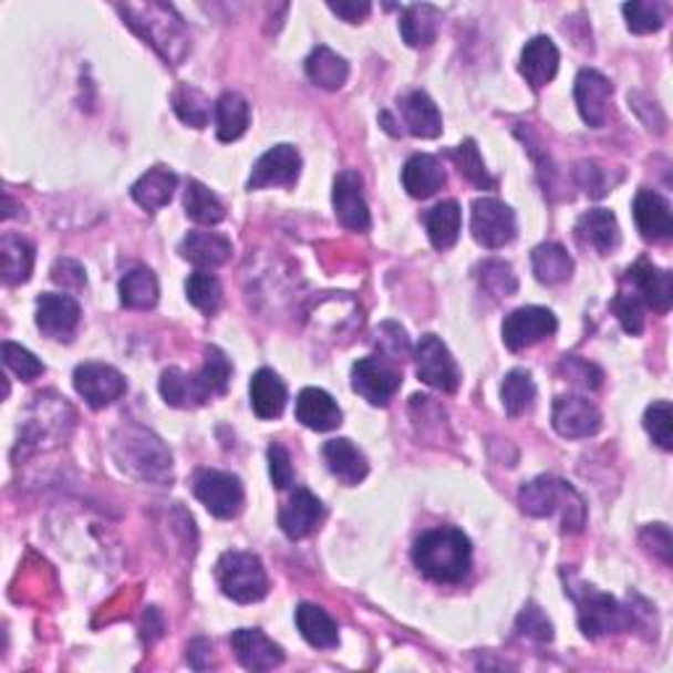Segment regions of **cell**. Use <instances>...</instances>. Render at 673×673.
Wrapping results in <instances>:
<instances>
[{"label": "cell", "instance_id": "cell-27", "mask_svg": "<svg viewBox=\"0 0 673 673\" xmlns=\"http://www.w3.org/2000/svg\"><path fill=\"white\" fill-rule=\"evenodd\" d=\"M182 258L198 269H219L231 258V242L216 231H189L179 245Z\"/></svg>", "mask_w": 673, "mask_h": 673}, {"label": "cell", "instance_id": "cell-4", "mask_svg": "<svg viewBox=\"0 0 673 673\" xmlns=\"http://www.w3.org/2000/svg\"><path fill=\"white\" fill-rule=\"evenodd\" d=\"M118 13L126 19L137 34L151 42L172 66H179L189 53V38L185 21L177 17L172 6L164 3H130L118 6Z\"/></svg>", "mask_w": 673, "mask_h": 673}, {"label": "cell", "instance_id": "cell-15", "mask_svg": "<svg viewBox=\"0 0 673 673\" xmlns=\"http://www.w3.org/2000/svg\"><path fill=\"white\" fill-rule=\"evenodd\" d=\"M623 284L640 294L644 308H652L658 313H669L673 303V277L671 271L658 269L648 258H640L631 269L623 273Z\"/></svg>", "mask_w": 673, "mask_h": 673}, {"label": "cell", "instance_id": "cell-21", "mask_svg": "<svg viewBox=\"0 0 673 673\" xmlns=\"http://www.w3.org/2000/svg\"><path fill=\"white\" fill-rule=\"evenodd\" d=\"M321 521H324V505L308 489H294V495L279 510V526L290 539L311 537Z\"/></svg>", "mask_w": 673, "mask_h": 673}, {"label": "cell", "instance_id": "cell-10", "mask_svg": "<svg viewBox=\"0 0 673 673\" xmlns=\"http://www.w3.org/2000/svg\"><path fill=\"white\" fill-rule=\"evenodd\" d=\"M556 332H558L556 313L539 306L518 308V311L505 315L503 321V342L505 348L514 350V353H521L526 348H535Z\"/></svg>", "mask_w": 673, "mask_h": 673}, {"label": "cell", "instance_id": "cell-56", "mask_svg": "<svg viewBox=\"0 0 673 673\" xmlns=\"http://www.w3.org/2000/svg\"><path fill=\"white\" fill-rule=\"evenodd\" d=\"M329 11L350 21V24H358L371 13V3H366V0H345V3H329Z\"/></svg>", "mask_w": 673, "mask_h": 673}, {"label": "cell", "instance_id": "cell-35", "mask_svg": "<svg viewBox=\"0 0 673 673\" xmlns=\"http://www.w3.org/2000/svg\"><path fill=\"white\" fill-rule=\"evenodd\" d=\"M158 279L156 273L145 266H137V269L126 271L118 282V298H122V306L132 308V311H151L153 306L158 303Z\"/></svg>", "mask_w": 673, "mask_h": 673}, {"label": "cell", "instance_id": "cell-29", "mask_svg": "<svg viewBox=\"0 0 673 673\" xmlns=\"http://www.w3.org/2000/svg\"><path fill=\"white\" fill-rule=\"evenodd\" d=\"M324 460L332 476H336L348 487H355L366 479L369 460L350 439H329L324 445Z\"/></svg>", "mask_w": 673, "mask_h": 673}, {"label": "cell", "instance_id": "cell-52", "mask_svg": "<svg viewBox=\"0 0 673 673\" xmlns=\"http://www.w3.org/2000/svg\"><path fill=\"white\" fill-rule=\"evenodd\" d=\"M376 345L390 358V361H403V358L411 353V342L408 336H405V329L392 324V321L390 324H382V329H379Z\"/></svg>", "mask_w": 673, "mask_h": 673}, {"label": "cell", "instance_id": "cell-43", "mask_svg": "<svg viewBox=\"0 0 673 673\" xmlns=\"http://www.w3.org/2000/svg\"><path fill=\"white\" fill-rule=\"evenodd\" d=\"M174 111L182 122L195 126V130H203L210 118V103L208 97L200 93L198 87H189V84H179L172 95Z\"/></svg>", "mask_w": 673, "mask_h": 673}, {"label": "cell", "instance_id": "cell-7", "mask_svg": "<svg viewBox=\"0 0 673 673\" xmlns=\"http://www.w3.org/2000/svg\"><path fill=\"white\" fill-rule=\"evenodd\" d=\"M566 592L577 600L579 627L589 640H600V636L608 634H621V631H627L631 627V613L627 608H621L619 600H613L610 594H602L589 584L568 587Z\"/></svg>", "mask_w": 673, "mask_h": 673}, {"label": "cell", "instance_id": "cell-26", "mask_svg": "<svg viewBox=\"0 0 673 673\" xmlns=\"http://www.w3.org/2000/svg\"><path fill=\"white\" fill-rule=\"evenodd\" d=\"M447 174L442 164L434 156H426V153H416L405 161L403 166V187L408 189L411 198L426 200L432 198L434 193H439L445 187Z\"/></svg>", "mask_w": 673, "mask_h": 673}, {"label": "cell", "instance_id": "cell-42", "mask_svg": "<svg viewBox=\"0 0 673 673\" xmlns=\"http://www.w3.org/2000/svg\"><path fill=\"white\" fill-rule=\"evenodd\" d=\"M185 290H187L189 303H193L195 308H198V311H203L206 315H214L221 308V298H224L221 282L210 271L198 269L195 273H189Z\"/></svg>", "mask_w": 673, "mask_h": 673}, {"label": "cell", "instance_id": "cell-38", "mask_svg": "<svg viewBox=\"0 0 673 673\" xmlns=\"http://www.w3.org/2000/svg\"><path fill=\"white\" fill-rule=\"evenodd\" d=\"M426 231H429V240L437 250H447L458 242L460 237V206L455 200H445L439 206H434L426 214Z\"/></svg>", "mask_w": 673, "mask_h": 673}, {"label": "cell", "instance_id": "cell-24", "mask_svg": "<svg viewBox=\"0 0 673 673\" xmlns=\"http://www.w3.org/2000/svg\"><path fill=\"white\" fill-rule=\"evenodd\" d=\"M294 416L313 432H332L342 424V411L329 392L319 387H306L294 403Z\"/></svg>", "mask_w": 673, "mask_h": 673}, {"label": "cell", "instance_id": "cell-6", "mask_svg": "<svg viewBox=\"0 0 673 673\" xmlns=\"http://www.w3.org/2000/svg\"><path fill=\"white\" fill-rule=\"evenodd\" d=\"M216 579H219L221 592L227 594L229 600L242 602V605L263 600L266 592H269L266 568L261 558L252 556V552H224L219 563H216Z\"/></svg>", "mask_w": 673, "mask_h": 673}, {"label": "cell", "instance_id": "cell-39", "mask_svg": "<svg viewBox=\"0 0 673 673\" xmlns=\"http://www.w3.org/2000/svg\"><path fill=\"white\" fill-rule=\"evenodd\" d=\"M500 397H503V408L510 418H518V416H524L526 411H531V405H535V397H537V384H535V379H531L529 371L526 369L508 371L503 379Z\"/></svg>", "mask_w": 673, "mask_h": 673}, {"label": "cell", "instance_id": "cell-33", "mask_svg": "<svg viewBox=\"0 0 673 673\" xmlns=\"http://www.w3.org/2000/svg\"><path fill=\"white\" fill-rule=\"evenodd\" d=\"M442 27V11L429 3H416L403 9L400 32L411 48H429L437 40Z\"/></svg>", "mask_w": 673, "mask_h": 673}, {"label": "cell", "instance_id": "cell-5", "mask_svg": "<svg viewBox=\"0 0 673 673\" xmlns=\"http://www.w3.org/2000/svg\"><path fill=\"white\" fill-rule=\"evenodd\" d=\"M521 508L535 518H552L560 516L563 531H581L587 524L584 500L571 484L556 476H537V479L526 482L521 487Z\"/></svg>", "mask_w": 673, "mask_h": 673}, {"label": "cell", "instance_id": "cell-28", "mask_svg": "<svg viewBox=\"0 0 673 673\" xmlns=\"http://www.w3.org/2000/svg\"><path fill=\"white\" fill-rule=\"evenodd\" d=\"M400 114H403V122L408 126L413 137L421 139L439 137L442 114L437 103H434L426 93H421V90H413V93H408L403 101H400Z\"/></svg>", "mask_w": 673, "mask_h": 673}, {"label": "cell", "instance_id": "cell-17", "mask_svg": "<svg viewBox=\"0 0 673 673\" xmlns=\"http://www.w3.org/2000/svg\"><path fill=\"white\" fill-rule=\"evenodd\" d=\"M34 321L45 336L69 342L82 321V308L69 294H40Z\"/></svg>", "mask_w": 673, "mask_h": 673}, {"label": "cell", "instance_id": "cell-34", "mask_svg": "<svg viewBox=\"0 0 673 673\" xmlns=\"http://www.w3.org/2000/svg\"><path fill=\"white\" fill-rule=\"evenodd\" d=\"M306 74L315 87L321 90H340L348 82L350 66L340 53H334L332 48L319 45L315 51L308 55L306 61Z\"/></svg>", "mask_w": 673, "mask_h": 673}, {"label": "cell", "instance_id": "cell-19", "mask_svg": "<svg viewBox=\"0 0 673 673\" xmlns=\"http://www.w3.org/2000/svg\"><path fill=\"white\" fill-rule=\"evenodd\" d=\"M573 95H577L579 114L589 126L600 130L608 118V103L613 95V84L598 69H581L573 84Z\"/></svg>", "mask_w": 673, "mask_h": 673}, {"label": "cell", "instance_id": "cell-1", "mask_svg": "<svg viewBox=\"0 0 673 673\" xmlns=\"http://www.w3.org/2000/svg\"><path fill=\"white\" fill-rule=\"evenodd\" d=\"M229 379L231 363L224 350L206 348V363L198 374H187V371L172 366L161 374L158 390L172 408H198L208 400L224 395L229 387Z\"/></svg>", "mask_w": 673, "mask_h": 673}, {"label": "cell", "instance_id": "cell-2", "mask_svg": "<svg viewBox=\"0 0 673 673\" xmlns=\"http://www.w3.org/2000/svg\"><path fill=\"white\" fill-rule=\"evenodd\" d=\"M413 563L437 584H458L472 571V542L453 526L429 529L413 545Z\"/></svg>", "mask_w": 673, "mask_h": 673}, {"label": "cell", "instance_id": "cell-9", "mask_svg": "<svg viewBox=\"0 0 673 673\" xmlns=\"http://www.w3.org/2000/svg\"><path fill=\"white\" fill-rule=\"evenodd\" d=\"M416 374L421 382L439 392H447V395H453L460 387L458 363H455L453 353L437 334L421 336L416 345Z\"/></svg>", "mask_w": 673, "mask_h": 673}, {"label": "cell", "instance_id": "cell-23", "mask_svg": "<svg viewBox=\"0 0 673 673\" xmlns=\"http://www.w3.org/2000/svg\"><path fill=\"white\" fill-rule=\"evenodd\" d=\"M634 221L644 240L661 242L673 235L671 206L655 189H640L634 198Z\"/></svg>", "mask_w": 673, "mask_h": 673}, {"label": "cell", "instance_id": "cell-32", "mask_svg": "<svg viewBox=\"0 0 673 673\" xmlns=\"http://www.w3.org/2000/svg\"><path fill=\"white\" fill-rule=\"evenodd\" d=\"M294 621H298L300 634H303V640L311 644V648L332 650L340 644V629H336L332 615L319 605H311V602L298 605V610H294Z\"/></svg>", "mask_w": 673, "mask_h": 673}, {"label": "cell", "instance_id": "cell-12", "mask_svg": "<svg viewBox=\"0 0 673 673\" xmlns=\"http://www.w3.org/2000/svg\"><path fill=\"white\" fill-rule=\"evenodd\" d=\"M74 387L90 408L101 411L124 395L126 379L122 371L108 366V363H82L74 371Z\"/></svg>", "mask_w": 673, "mask_h": 673}, {"label": "cell", "instance_id": "cell-3", "mask_svg": "<svg viewBox=\"0 0 673 673\" xmlns=\"http://www.w3.org/2000/svg\"><path fill=\"white\" fill-rule=\"evenodd\" d=\"M114 458L122 472L137 476L143 482L166 484L174 476L172 453H168L164 439L145 429V426L130 424L116 432Z\"/></svg>", "mask_w": 673, "mask_h": 673}, {"label": "cell", "instance_id": "cell-18", "mask_svg": "<svg viewBox=\"0 0 673 673\" xmlns=\"http://www.w3.org/2000/svg\"><path fill=\"white\" fill-rule=\"evenodd\" d=\"M334 214L340 224L350 231H369L371 229V214L363 198V182L355 172H342L334 179L332 189Z\"/></svg>", "mask_w": 673, "mask_h": 673}, {"label": "cell", "instance_id": "cell-16", "mask_svg": "<svg viewBox=\"0 0 673 673\" xmlns=\"http://www.w3.org/2000/svg\"><path fill=\"white\" fill-rule=\"evenodd\" d=\"M300 153L292 145H273L266 151L261 158L252 166V174L248 179L250 189H266V187H292L300 177Z\"/></svg>", "mask_w": 673, "mask_h": 673}, {"label": "cell", "instance_id": "cell-22", "mask_svg": "<svg viewBox=\"0 0 673 673\" xmlns=\"http://www.w3.org/2000/svg\"><path fill=\"white\" fill-rule=\"evenodd\" d=\"M577 240L598 256H610L621 245L619 219L608 208H592L577 221Z\"/></svg>", "mask_w": 673, "mask_h": 673}, {"label": "cell", "instance_id": "cell-46", "mask_svg": "<svg viewBox=\"0 0 673 673\" xmlns=\"http://www.w3.org/2000/svg\"><path fill=\"white\" fill-rule=\"evenodd\" d=\"M613 311L619 315L621 327L627 329L629 334H642L644 329V303L640 300V294L634 290H629L627 284H621L619 294L613 300Z\"/></svg>", "mask_w": 673, "mask_h": 673}, {"label": "cell", "instance_id": "cell-36", "mask_svg": "<svg viewBox=\"0 0 673 673\" xmlns=\"http://www.w3.org/2000/svg\"><path fill=\"white\" fill-rule=\"evenodd\" d=\"M531 269L539 282L552 287L566 282L573 273V258L568 256V250L558 242H542L539 248L531 252Z\"/></svg>", "mask_w": 673, "mask_h": 673}, {"label": "cell", "instance_id": "cell-48", "mask_svg": "<svg viewBox=\"0 0 673 673\" xmlns=\"http://www.w3.org/2000/svg\"><path fill=\"white\" fill-rule=\"evenodd\" d=\"M479 279H482L484 290H487L489 294H495V298H510L518 287L514 269H510V263H505V261L484 263Z\"/></svg>", "mask_w": 673, "mask_h": 673}, {"label": "cell", "instance_id": "cell-55", "mask_svg": "<svg viewBox=\"0 0 673 673\" xmlns=\"http://www.w3.org/2000/svg\"><path fill=\"white\" fill-rule=\"evenodd\" d=\"M577 179L581 189H584L587 195H592V198H602V195L608 193L605 179H602V172L594 164H581L577 168Z\"/></svg>", "mask_w": 673, "mask_h": 673}, {"label": "cell", "instance_id": "cell-14", "mask_svg": "<svg viewBox=\"0 0 673 673\" xmlns=\"http://www.w3.org/2000/svg\"><path fill=\"white\" fill-rule=\"evenodd\" d=\"M400 384H403V376L384 358H361L353 366V390L371 405H387Z\"/></svg>", "mask_w": 673, "mask_h": 673}, {"label": "cell", "instance_id": "cell-13", "mask_svg": "<svg viewBox=\"0 0 673 673\" xmlns=\"http://www.w3.org/2000/svg\"><path fill=\"white\" fill-rule=\"evenodd\" d=\"M552 426L566 439H587L600 432L602 413L592 400L581 395H560L552 405Z\"/></svg>", "mask_w": 673, "mask_h": 673}, {"label": "cell", "instance_id": "cell-31", "mask_svg": "<svg viewBox=\"0 0 673 673\" xmlns=\"http://www.w3.org/2000/svg\"><path fill=\"white\" fill-rule=\"evenodd\" d=\"M177 174L166 166H153L132 185V198L139 208L158 210L172 200L174 189H177Z\"/></svg>", "mask_w": 673, "mask_h": 673}, {"label": "cell", "instance_id": "cell-20", "mask_svg": "<svg viewBox=\"0 0 673 673\" xmlns=\"http://www.w3.org/2000/svg\"><path fill=\"white\" fill-rule=\"evenodd\" d=\"M231 650L237 661L248 671H271L284 663V652L279 644H273L263 631L258 629H237L231 634Z\"/></svg>", "mask_w": 673, "mask_h": 673}, {"label": "cell", "instance_id": "cell-44", "mask_svg": "<svg viewBox=\"0 0 673 673\" xmlns=\"http://www.w3.org/2000/svg\"><path fill=\"white\" fill-rule=\"evenodd\" d=\"M451 158L455 161V166H458V172L466 177L472 185L482 187V189H493L495 179L489 177L487 166H484V158L479 153V147H476L474 139H466V143H460L455 151L451 153Z\"/></svg>", "mask_w": 673, "mask_h": 673}, {"label": "cell", "instance_id": "cell-40", "mask_svg": "<svg viewBox=\"0 0 673 673\" xmlns=\"http://www.w3.org/2000/svg\"><path fill=\"white\" fill-rule=\"evenodd\" d=\"M0 256H3L6 284H21L30 279L34 266V248L24 237L6 235L0 240Z\"/></svg>", "mask_w": 673, "mask_h": 673}, {"label": "cell", "instance_id": "cell-30", "mask_svg": "<svg viewBox=\"0 0 673 673\" xmlns=\"http://www.w3.org/2000/svg\"><path fill=\"white\" fill-rule=\"evenodd\" d=\"M250 405L258 418L269 421L282 416L287 405V387L277 371L261 369L250 379Z\"/></svg>", "mask_w": 673, "mask_h": 673}, {"label": "cell", "instance_id": "cell-11", "mask_svg": "<svg viewBox=\"0 0 673 673\" xmlns=\"http://www.w3.org/2000/svg\"><path fill=\"white\" fill-rule=\"evenodd\" d=\"M472 235L482 248H505V245L514 242L516 237V214L497 198L474 200Z\"/></svg>", "mask_w": 673, "mask_h": 673}, {"label": "cell", "instance_id": "cell-54", "mask_svg": "<svg viewBox=\"0 0 673 673\" xmlns=\"http://www.w3.org/2000/svg\"><path fill=\"white\" fill-rule=\"evenodd\" d=\"M51 279L55 284H61L63 290H82L87 284V277H84L82 263H76L74 258H59L51 269Z\"/></svg>", "mask_w": 673, "mask_h": 673}, {"label": "cell", "instance_id": "cell-37", "mask_svg": "<svg viewBox=\"0 0 673 673\" xmlns=\"http://www.w3.org/2000/svg\"><path fill=\"white\" fill-rule=\"evenodd\" d=\"M216 135L221 143H235L245 135L250 124V105L242 95L237 93H224L216 101Z\"/></svg>", "mask_w": 673, "mask_h": 673}, {"label": "cell", "instance_id": "cell-47", "mask_svg": "<svg viewBox=\"0 0 673 673\" xmlns=\"http://www.w3.org/2000/svg\"><path fill=\"white\" fill-rule=\"evenodd\" d=\"M621 11H623V17H627L629 30L634 34L658 32V30H663V24H665L663 9L658 3H644V0H640V3H627Z\"/></svg>", "mask_w": 673, "mask_h": 673}, {"label": "cell", "instance_id": "cell-49", "mask_svg": "<svg viewBox=\"0 0 673 673\" xmlns=\"http://www.w3.org/2000/svg\"><path fill=\"white\" fill-rule=\"evenodd\" d=\"M3 363L21 382H34V379L42 376V371H45V366L38 361V355L17 345V342H3Z\"/></svg>", "mask_w": 673, "mask_h": 673}, {"label": "cell", "instance_id": "cell-51", "mask_svg": "<svg viewBox=\"0 0 673 673\" xmlns=\"http://www.w3.org/2000/svg\"><path fill=\"white\" fill-rule=\"evenodd\" d=\"M560 374L566 376V382L579 384L584 390H598L602 384V371L594 363L581 361L577 355H566L560 361Z\"/></svg>", "mask_w": 673, "mask_h": 673}, {"label": "cell", "instance_id": "cell-25", "mask_svg": "<svg viewBox=\"0 0 673 673\" xmlns=\"http://www.w3.org/2000/svg\"><path fill=\"white\" fill-rule=\"evenodd\" d=\"M560 53L556 42L550 38H535L526 42L521 53V74L524 80L531 84V90H542L545 84H550L558 74Z\"/></svg>", "mask_w": 673, "mask_h": 673}, {"label": "cell", "instance_id": "cell-45", "mask_svg": "<svg viewBox=\"0 0 673 673\" xmlns=\"http://www.w3.org/2000/svg\"><path fill=\"white\" fill-rule=\"evenodd\" d=\"M644 429L663 451H673V408L669 400H658L644 411Z\"/></svg>", "mask_w": 673, "mask_h": 673}, {"label": "cell", "instance_id": "cell-53", "mask_svg": "<svg viewBox=\"0 0 673 673\" xmlns=\"http://www.w3.org/2000/svg\"><path fill=\"white\" fill-rule=\"evenodd\" d=\"M269 474H271V482L277 489H287L294 479L290 453H287L279 442H273V445L269 447Z\"/></svg>", "mask_w": 673, "mask_h": 673}, {"label": "cell", "instance_id": "cell-50", "mask_svg": "<svg viewBox=\"0 0 673 673\" xmlns=\"http://www.w3.org/2000/svg\"><path fill=\"white\" fill-rule=\"evenodd\" d=\"M516 631L535 642H552V623L542 613V608L535 605V602H529V605L521 610V615L516 619Z\"/></svg>", "mask_w": 673, "mask_h": 673}, {"label": "cell", "instance_id": "cell-8", "mask_svg": "<svg viewBox=\"0 0 673 673\" xmlns=\"http://www.w3.org/2000/svg\"><path fill=\"white\" fill-rule=\"evenodd\" d=\"M193 493L203 505H206L208 514L216 518L240 516L245 505V487L240 476L227 472H214V468H203V472L195 474Z\"/></svg>", "mask_w": 673, "mask_h": 673}, {"label": "cell", "instance_id": "cell-57", "mask_svg": "<svg viewBox=\"0 0 673 673\" xmlns=\"http://www.w3.org/2000/svg\"><path fill=\"white\" fill-rule=\"evenodd\" d=\"M648 535H652V552L663 560L665 566H671V531L669 526L663 524H652L650 529H644Z\"/></svg>", "mask_w": 673, "mask_h": 673}, {"label": "cell", "instance_id": "cell-41", "mask_svg": "<svg viewBox=\"0 0 673 673\" xmlns=\"http://www.w3.org/2000/svg\"><path fill=\"white\" fill-rule=\"evenodd\" d=\"M185 210L189 219L195 224H203V227H216V224H221L224 216H227L224 203L216 198L203 182L195 179L189 182L185 189Z\"/></svg>", "mask_w": 673, "mask_h": 673}]
</instances>
